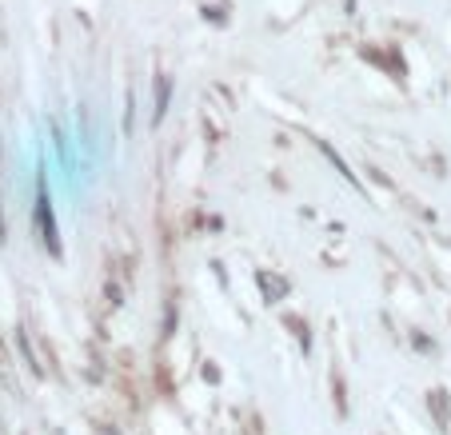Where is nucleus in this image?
Segmentation results:
<instances>
[{"mask_svg":"<svg viewBox=\"0 0 451 435\" xmlns=\"http://www.w3.org/2000/svg\"><path fill=\"white\" fill-rule=\"evenodd\" d=\"M37 224H40V236H44V248L52 256H61V240H56V224H52V208H49V196L40 192L37 200Z\"/></svg>","mask_w":451,"mask_h":435,"instance_id":"nucleus-1","label":"nucleus"},{"mask_svg":"<svg viewBox=\"0 0 451 435\" xmlns=\"http://www.w3.org/2000/svg\"><path fill=\"white\" fill-rule=\"evenodd\" d=\"M260 284L268 287V296H272V299H280V292H284V287H280V284H276V280H272V275H268V272H260Z\"/></svg>","mask_w":451,"mask_h":435,"instance_id":"nucleus-2","label":"nucleus"},{"mask_svg":"<svg viewBox=\"0 0 451 435\" xmlns=\"http://www.w3.org/2000/svg\"><path fill=\"white\" fill-rule=\"evenodd\" d=\"M0 363H4V356H0Z\"/></svg>","mask_w":451,"mask_h":435,"instance_id":"nucleus-3","label":"nucleus"}]
</instances>
